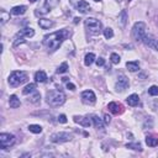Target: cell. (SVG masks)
Here are the masks:
<instances>
[{"mask_svg": "<svg viewBox=\"0 0 158 158\" xmlns=\"http://www.w3.org/2000/svg\"><path fill=\"white\" fill-rule=\"evenodd\" d=\"M46 101L49 106L57 108V106H61V105L64 104L66 95H64V93L61 90H51L46 95Z\"/></svg>", "mask_w": 158, "mask_h": 158, "instance_id": "obj_2", "label": "cell"}, {"mask_svg": "<svg viewBox=\"0 0 158 158\" xmlns=\"http://www.w3.org/2000/svg\"><path fill=\"white\" fill-rule=\"evenodd\" d=\"M9 105H10V108H13V109L20 108V105H21L20 99H19L16 95H11V97L9 98Z\"/></svg>", "mask_w": 158, "mask_h": 158, "instance_id": "obj_15", "label": "cell"}, {"mask_svg": "<svg viewBox=\"0 0 158 158\" xmlns=\"http://www.w3.org/2000/svg\"><path fill=\"white\" fill-rule=\"evenodd\" d=\"M82 101L84 104H88V105L95 104L97 97H95V94H94V91L93 90H84L82 93Z\"/></svg>", "mask_w": 158, "mask_h": 158, "instance_id": "obj_9", "label": "cell"}, {"mask_svg": "<svg viewBox=\"0 0 158 158\" xmlns=\"http://www.w3.org/2000/svg\"><path fill=\"white\" fill-rule=\"evenodd\" d=\"M146 145L150 147H156L158 145V137L157 136H147L146 137Z\"/></svg>", "mask_w": 158, "mask_h": 158, "instance_id": "obj_20", "label": "cell"}, {"mask_svg": "<svg viewBox=\"0 0 158 158\" xmlns=\"http://www.w3.org/2000/svg\"><path fill=\"white\" fill-rule=\"evenodd\" d=\"M28 1H31V3H36L37 0H28Z\"/></svg>", "mask_w": 158, "mask_h": 158, "instance_id": "obj_41", "label": "cell"}, {"mask_svg": "<svg viewBox=\"0 0 158 158\" xmlns=\"http://www.w3.org/2000/svg\"><path fill=\"white\" fill-rule=\"evenodd\" d=\"M40 99H41V94L36 90V91L34 93V95H31V97L27 99V101L31 103V104H37V103L40 101Z\"/></svg>", "mask_w": 158, "mask_h": 158, "instance_id": "obj_25", "label": "cell"}, {"mask_svg": "<svg viewBox=\"0 0 158 158\" xmlns=\"http://www.w3.org/2000/svg\"><path fill=\"white\" fill-rule=\"evenodd\" d=\"M127 20H129V16H127V13L125 11V10H122V11L120 13L119 15V21H120V24L122 27L126 26V24H127Z\"/></svg>", "mask_w": 158, "mask_h": 158, "instance_id": "obj_23", "label": "cell"}, {"mask_svg": "<svg viewBox=\"0 0 158 158\" xmlns=\"http://www.w3.org/2000/svg\"><path fill=\"white\" fill-rule=\"evenodd\" d=\"M77 9H78L79 13L85 14V13H88L89 10H90V5L85 1V0H82V1H79V3L77 4Z\"/></svg>", "mask_w": 158, "mask_h": 158, "instance_id": "obj_12", "label": "cell"}, {"mask_svg": "<svg viewBox=\"0 0 158 158\" xmlns=\"http://www.w3.org/2000/svg\"><path fill=\"white\" fill-rule=\"evenodd\" d=\"M110 59H111V62L114 63V64H119L120 63V56L118 53H111Z\"/></svg>", "mask_w": 158, "mask_h": 158, "instance_id": "obj_32", "label": "cell"}, {"mask_svg": "<svg viewBox=\"0 0 158 158\" xmlns=\"http://www.w3.org/2000/svg\"><path fill=\"white\" fill-rule=\"evenodd\" d=\"M25 42V37H21V36H16L15 37V41H14V47L21 45V43H24Z\"/></svg>", "mask_w": 158, "mask_h": 158, "instance_id": "obj_34", "label": "cell"}, {"mask_svg": "<svg viewBox=\"0 0 158 158\" xmlns=\"http://www.w3.org/2000/svg\"><path fill=\"white\" fill-rule=\"evenodd\" d=\"M103 32H104L105 38H111V37L114 36V31H112L111 27H106L105 30H103Z\"/></svg>", "mask_w": 158, "mask_h": 158, "instance_id": "obj_30", "label": "cell"}, {"mask_svg": "<svg viewBox=\"0 0 158 158\" xmlns=\"http://www.w3.org/2000/svg\"><path fill=\"white\" fill-rule=\"evenodd\" d=\"M95 62H97V66H98V67H103V66L105 64V59H104V58H101V57H100V58H98Z\"/></svg>", "mask_w": 158, "mask_h": 158, "instance_id": "obj_36", "label": "cell"}, {"mask_svg": "<svg viewBox=\"0 0 158 158\" xmlns=\"http://www.w3.org/2000/svg\"><path fill=\"white\" fill-rule=\"evenodd\" d=\"M36 88H37V85H36L35 83H30V84H27V85L22 89V94H24V95H28V94H32V93L36 91Z\"/></svg>", "mask_w": 158, "mask_h": 158, "instance_id": "obj_16", "label": "cell"}, {"mask_svg": "<svg viewBox=\"0 0 158 158\" xmlns=\"http://www.w3.org/2000/svg\"><path fill=\"white\" fill-rule=\"evenodd\" d=\"M91 121H93L94 126H95V129H98V130H103L104 129V122H103V120L100 118H98V116L94 115V116L91 118Z\"/></svg>", "mask_w": 158, "mask_h": 158, "instance_id": "obj_21", "label": "cell"}, {"mask_svg": "<svg viewBox=\"0 0 158 158\" xmlns=\"http://www.w3.org/2000/svg\"><path fill=\"white\" fill-rule=\"evenodd\" d=\"M85 28L88 30V32L91 34V35H99L101 32V22L95 19V17H88L85 21Z\"/></svg>", "mask_w": 158, "mask_h": 158, "instance_id": "obj_5", "label": "cell"}, {"mask_svg": "<svg viewBox=\"0 0 158 158\" xmlns=\"http://www.w3.org/2000/svg\"><path fill=\"white\" fill-rule=\"evenodd\" d=\"M73 139L72 133L69 132H56V133H52L51 135V142L53 143H64V142H69Z\"/></svg>", "mask_w": 158, "mask_h": 158, "instance_id": "obj_6", "label": "cell"}, {"mask_svg": "<svg viewBox=\"0 0 158 158\" xmlns=\"http://www.w3.org/2000/svg\"><path fill=\"white\" fill-rule=\"evenodd\" d=\"M126 101H127L130 106H136V105H139V103H140V98L137 94H131V95L126 99Z\"/></svg>", "mask_w": 158, "mask_h": 158, "instance_id": "obj_14", "label": "cell"}, {"mask_svg": "<svg viewBox=\"0 0 158 158\" xmlns=\"http://www.w3.org/2000/svg\"><path fill=\"white\" fill-rule=\"evenodd\" d=\"M69 35H70V32L67 28H63V30L57 31V32L46 35L43 37V45L48 48V51L55 52L56 49H58L61 47L63 41L69 37Z\"/></svg>", "mask_w": 158, "mask_h": 158, "instance_id": "obj_1", "label": "cell"}, {"mask_svg": "<svg viewBox=\"0 0 158 158\" xmlns=\"http://www.w3.org/2000/svg\"><path fill=\"white\" fill-rule=\"evenodd\" d=\"M157 26H158V16H157Z\"/></svg>", "mask_w": 158, "mask_h": 158, "instance_id": "obj_42", "label": "cell"}, {"mask_svg": "<svg viewBox=\"0 0 158 158\" xmlns=\"http://www.w3.org/2000/svg\"><path fill=\"white\" fill-rule=\"evenodd\" d=\"M35 80L37 83H45L47 80V74L43 70H38V72H36V74H35Z\"/></svg>", "mask_w": 158, "mask_h": 158, "instance_id": "obj_18", "label": "cell"}, {"mask_svg": "<svg viewBox=\"0 0 158 158\" xmlns=\"http://www.w3.org/2000/svg\"><path fill=\"white\" fill-rule=\"evenodd\" d=\"M16 139L14 135L10 133H1L0 135V148L1 150H7L11 146H14Z\"/></svg>", "mask_w": 158, "mask_h": 158, "instance_id": "obj_7", "label": "cell"}, {"mask_svg": "<svg viewBox=\"0 0 158 158\" xmlns=\"http://www.w3.org/2000/svg\"><path fill=\"white\" fill-rule=\"evenodd\" d=\"M146 30H147V26L145 22L142 21H139V22H136L132 27V38L136 41V42H142L145 36L147 35L146 34Z\"/></svg>", "mask_w": 158, "mask_h": 158, "instance_id": "obj_4", "label": "cell"}, {"mask_svg": "<svg viewBox=\"0 0 158 158\" xmlns=\"http://www.w3.org/2000/svg\"><path fill=\"white\" fill-rule=\"evenodd\" d=\"M73 120H74V122L82 125L83 127H89V126L91 125V121L89 118H84V116H74L73 118Z\"/></svg>", "mask_w": 158, "mask_h": 158, "instance_id": "obj_10", "label": "cell"}, {"mask_svg": "<svg viewBox=\"0 0 158 158\" xmlns=\"http://www.w3.org/2000/svg\"><path fill=\"white\" fill-rule=\"evenodd\" d=\"M28 131L32 133H41L42 132V127L40 125H30L28 126Z\"/></svg>", "mask_w": 158, "mask_h": 158, "instance_id": "obj_28", "label": "cell"}, {"mask_svg": "<svg viewBox=\"0 0 158 158\" xmlns=\"http://www.w3.org/2000/svg\"><path fill=\"white\" fill-rule=\"evenodd\" d=\"M26 10H27V7H26L25 5L15 6V7L11 9V14H13V15H22V14L26 13Z\"/></svg>", "mask_w": 158, "mask_h": 158, "instance_id": "obj_19", "label": "cell"}, {"mask_svg": "<svg viewBox=\"0 0 158 158\" xmlns=\"http://www.w3.org/2000/svg\"><path fill=\"white\" fill-rule=\"evenodd\" d=\"M129 1H130V0H129Z\"/></svg>", "mask_w": 158, "mask_h": 158, "instance_id": "obj_44", "label": "cell"}, {"mask_svg": "<svg viewBox=\"0 0 158 158\" xmlns=\"http://www.w3.org/2000/svg\"><path fill=\"white\" fill-rule=\"evenodd\" d=\"M68 70V63L67 62H63L62 64L57 68V73L58 74H63V73H66Z\"/></svg>", "mask_w": 158, "mask_h": 158, "instance_id": "obj_29", "label": "cell"}, {"mask_svg": "<svg viewBox=\"0 0 158 158\" xmlns=\"http://www.w3.org/2000/svg\"><path fill=\"white\" fill-rule=\"evenodd\" d=\"M110 121H111V118L109 116V115H105V116H104V124L105 125H109Z\"/></svg>", "mask_w": 158, "mask_h": 158, "instance_id": "obj_37", "label": "cell"}, {"mask_svg": "<svg viewBox=\"0 0 158 158\" xmlns=\"http://www.w3.org/2000/svg\"><path fill=\"white\" fill-rule=\"evenodd\" d=\"M38 25H40V27L47 30V28L53 27L55 26V22L52 20H48V19H40L38 20Z\"/></svg>", "mask_w": 158, "mask_h": 158, "instance_id": "obj_13", "label": "cell"}, {"mask_svg": "<svg viewBox=\"0 0 158 158\" xmlns=\"http://www.w3.org/2000/svg\"><path fill=\"white\" fill-rule=\"evenodd\" d=\"M95 1H100V0H95Z\"/></svg>", "mask_w": 158, "mask_h": 158, "instance_id": "obj_43", "label": "cell"}, {"mask_svg": "<svg viewBox=\"0 0 158 158\" xmlns=\"http://www.w3.org/2000/svg\"><path fill=\"white\" fill-rule=\"evenodd\" d=\"M95 61V55L94 53H88L84 58V63H85V66H90L93 64V62Z\"/></svg>", "mask_w": 158, "mask_h": 158, "instance_id": "obj_26", "label": "cell"}, {"mask_svg": "<svg viewBox=\"0 0 158 158\" xmlns=\"http://www.w3.org/2000/svg\"><path fill=\"white\" fill-rule=\"evenodd\" d=\"M130 83H129V79L125 74H119L118 77V80H116V84H115V89L116 91H125L126 89L129 88Z\"/></svg>", "mask_w": 158, "mask_h": 158, "instance_id": "obj_8", "label": "cell"}, {"mask_svg": "<svg viewBox=\"0 0 158 158\" xmlns=\"http://www.w3.org/2000/svg\"><path fill=\"white\" fill-rule=\"evenodd\" d=\"M58 121L61 122V124H66L67 122V116H66V115H59V116H58Z\"/></svg>", "mask_w": 158, "mask_h": 158, "instance_id": "obj_35", "label": "cell"}, {"mask_svg": "<svg viewBox=\"0 0 158 158\" xmlns=\"http://www.w3.org/2000/svg\"><path fill=\"white\" fill-rule=\"evenodd\" d=\"M79 20H80L79 17H76V19H74V24H78V22H79Z\"/></svg>", "mask_w": 158, "mask_h": 158, "instance_id": "obj_40", "label": "cell"}, {"mask_svg": "<svg viewBox=\"0 0 158 158\" xmlns=\"http://www.w3.org/2000/svg\"><path fill=\"white\" fill-rule=\"evenodd\" d=\"M126 147L130 150H133V151H142V147H141V143L140 142H135V143H127Z\"/></svg>", "mask_w": 158, "mask_h": 158, "instance_id": "obj_27", "label": "cell"}, {"mask_svg": "<svg viewBox=\"0 0 158 158\" xmlns=\"http://www.w3.org/2000/svg\"><path fill=\"white\" fill-rule=\"evenodd\" d=\"M0 14H1V17H0V20H1V24H5L6 21L10 19V14H7L4 9L1 10V11H0Z\"/></svg>", "mask_w": 158, "mask_h": 158, "instance_id": "obj_31", "label": "cell"}, {"mask_svg": "<svg viewBox=\"0 0 158 158\" xmlns=\"http://www.w3.org/2000/svg\"><path fill=\"white\" fill-rule=\"evenodd\" d=\"M148 94H150L151 97L158 95V87H157V85H152V87L148 89Z\"/></svg>", "mask_w": 158, "mask_h": 158, "instance_id": "obj_33", "label": "cell"}, {"mask_svg": "<svg viewBox=\"0 0 158 158\" xmlns=\"http://www.w3.org/2000/svg\"><path fill=\"white\" fill-rule=\"evenodd\" d=\"M126 67L130 72H137L140 69V64L139 62H127L126 63Z\"/></svg>", "mask_w": 158, "mask_h": 158, "instance_id": "obj_24", "label": "cell"}, {"mask_svg": "<svg viewBox=\"0 0 158 158\" xmlns=\"http://www.w3.org/2000/svg\"><path fill=\"white\" fill-rule=\"evenodd\" d=\"M154 41H156V37H154V36H152V35H146L142 42H143V43H145L146 46H148V47H153Z\"/></svg>", "mask_w": 158, "mask_h": 158, "instance_id": "obj_22", "label": "cell"}, {"mask_svg": "<svg viewBox=\"0 0 158 158\" xmlns=\"http://www.w3.org/2000/svg\"><path fill=\"white\" fill-rule=\"evenodd\" d=\"M34 35H35V31H34V28H30V27H27V28L21 30L20 32L16 35V36H21V37H32Z\"/></svg>", "mask_w": 158, "mask_h": 158, "instance_id": "obj_17", "label": "cell"}, {"mask_svg": "<svg viewBox=\"0 0 158 158\" xmlns=\"http://www.w3.org/2000/svg\"><path fill=\"white\" fill-rule=\"evenodd\" d=\"M108 109L112 112V114H121L122 111H124V108H122V105L121 104H119V103H110L109 105H108Z\"/></svg>", "mask_w": 158, "mask_h": 158, "instance_id": "obj_11", "label": "cell"}, {"mask_svg": "<svg viewBox=\"0 0 158 158\" xmlns=\"http://www.w3.org/2000/svg\"><path fill=\"white\" fill-rule=\"evenodd\" d=\"M67 88L69 90H76V85L74 84H72V83H67Z\"/></svg>", "mask_w": 158, "mask_h": 158, "instance_id": "obj_38", "label": "cell"}, {"mask_svg": "<svg viewBox=\"0 0 158 158\" xmlns=\"http://www.w3.org/2000/svg\"><path fill=\"white\" fill-rule=\"evenodd\" d=\"M152 48H154L157 52H158V38H156V41H154V45H153V47Z\"/></svg>", "mask_w": 158, "mask_h": 158, "instance_id": "obj_39", "label": "cell"}, {"mask_svg": "<svg viewBox=\"0 0 158 158\" xmlns=\"http://www.w3.org/2000/svg\"><path fill=\"white\" fill-rule=\"evenodd\" d=\"M26 80H27V74L22 70H14L11 74L9 76V79H7L10 87H13V88L20 87L21 84H24Z\"/></svg>", "mask_w": 158, "mask_h": 158, "instance_id": "obj_3", "label": "cell"}]
</instances>
